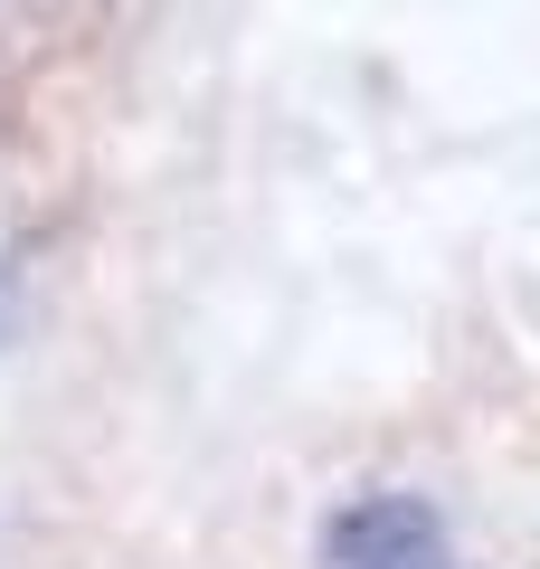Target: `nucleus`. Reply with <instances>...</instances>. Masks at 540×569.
Here are the masks:
<instances>
[{
  "label": "nucleus",
  "instance_id": "f257e3e1",
  "mask_svg": "<svg viewBox=\"0 0 540 569\" xmlns=\"http://www.w3.org/2000/svg\"><path fill=\"white\" fill-rule=\"evenodd\" d=\"M322 569H456V541H446L427 493L380 485V493H351L322 522Z\"/></svg>",
  "mask_w": 540,
  "mask_h": 569
}]
</instances>
